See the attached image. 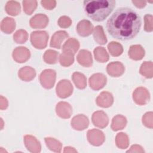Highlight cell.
Masks as SVG:
<instances>
[{
    "label": "cell",
    "instance_id": "7bdbcfd3",
    "mask_svg": "<svg viewBox=\"0 0 153 153\" xmlns=\"http://www.w3.org/2000/svg\"><path fill=\"white\" fill-rule=\"evenodd\" d=\"M132 3L137 8H142L145 7L146 1H132Z\"/></svg>",
    "mask_w": 153,
    "mask_h": 153
},
{
    "label": "cell",
    "instance_id": "1f68e13d",
    "mask_svg": "<svg viewBox=\"0 0 153 153\" xmlns=\"http://www.w3.org/2000/svg\"><path fill=\"white\" fill-rule=\"evenodd\" d=\"M45 142L47 147L51 151L56 152H60L62 150V145L59 140L54 138L47 137L44 139Z\"/></svg>",
    "mask_w": 153,
    "mask_h": 153
},
{
    "label": "cell",
    "instance_id": "30bf717a",
    "mask_svg": "<svg viewBox=\"0 0 153 153\" xmlns=\"http://www.w3.org/2000/svg\"><path fill=\"white\" fill-rule=\"evenodd\" d=\"M71 124L74 129L81 131L88 127L89 120L85 115L83 114H78L72 118L71 121Z\"/></svg>",
    "mask_w": 153,
    "mask_h": 153
},
{
    "label": "cell",
    "instance_id": "8d00e7d4",
    "mask_svg": "<svg viewBox=\"0 0 153 153\" xmlns=\"http://www.w3.org/2000/svg\"><path fill=\"white\" fill-rule=\"evenodd\" d=\"M153 113L152 112H146L142 117V123L148 128H152L153 127Z\"/></svg>",
    "mask_w": 153,
    "mask_h": 153
},
{
    "label": "cell",
    "instance_id": "ee69618b",
    "mask_svg": "<svg viewBox=\"0 0 153 153\" xmlns=\"http://www.w3.org/2000/svg\"><path fill=\"white\" fill-rule=\"evenodd\" d=\"M77 151L75 148L71 146H66L64 148L63 152H76Z\"/></svg>",
    "mask_w": 153,
    "mask_h": 153
},
{
    "label": "cell",
    "instance_id": "5b68a950",
    "mask_svg": "<svg viewBox=\"0 0 153 153\" xmlns=\"http://www.w3.org/2000/svg\"><path fill=\"white\" fill-rule=\"evenodd\" d=\"M56 94L62 99L70 96L73 92V86L68 79L60 80L57 84L56 88Z\"/></svg>",
    "mask_w": 153,
    "mask_h": 153
},
{
    "label": "cell",
    "instance_id": "7a4b0ae2",
    "mask_svg": "<svg viewBox=\"0 0 153 153\" xmlns=\"http://www.w3.org/2000/svg\"><path fill=\"white\" fill-rule=\"evenodd\" d=\"M83 5L84 11L88 17L96 22H102L106 19L113 11L115 1H84Z\"/></svg>",
    "mask_w": 153,
    "mask_h": 153
},
{
    "label": "cell",
    "instance_id": "9c48e42d",
    "mask_svg": "<svg viewBox=\"0 0 153 153\" xmlns=\"http://www.w3.org/2000/svg\"><path fill=\"white\" fill-rule=\"evenodd\" d=\"M91 120L94 126L100 128L106 127L109 123L108 115L102 111L94 112L92 115Z\"/></svg>",
    "mask_w": 153,
    "mask_h": 153
},
{
    "label": "cell",
    "instance_id": "f546056e",
    "mask_svg": "<svg viewBox=\"0 0 153 153\" xmlns=\"http://www.w3.org/2000/svg\"><path fill=\"white\" fill-rule=\"evenodd\" d=\"M129 138L128 136L123 132L119 133L115 137L116 145L120 149H126L129 145Z\"/></svg>",
    "mask_w": 153,
    "mask_h": 153
},
{
    "label": "cell",
    "instance_id": "60d3db41",
    "mask_svg": "<svg viewBox=\"0 0 153 153\" xmlns=\"http://www.w3.org/2000/svg\"><path fill=\"white\" fill-rule=\"evenodd\" d=\"M145 151L143 148L139 145H132L130 149L127 151V152H137V153H143Z\"/></svg>",
    "mask_w": 153,
    "mask_h": 153
},
{
    "label": "cell",
    "instance_id": "ac0fdd59",
    "mask_svg": "<svg viewBox=\"0 0 153 153\" xmlns=\"http://www.w3.org/2000/svg\"><path fill=\"white\" fill-rule=\"evenodd\" d=\"M68 33L65 30H59L56 32L52 36L50 41V47L60 48L63 41L68 37Z\"/></svg>",
    "mask_w": 153,
    "mask_h": 153
},
{
    "label": "cell",
    "instance_id": "d6a6232c",
    "mask_svg": "<svg viewBox=\"0 0 153 153\" xmlns=\"http://www.w3.org/2000/svg\"><path fill=\"white\" fill-rule=\"evenodd\" d=\"M108 49L112 56L117 57L120 56L123 52V48L119 42L112 41L108 45Z\"/></svg>",
    "mask_w": 153,
    "mask_h": 153
},
{
    "label": "cell",
    "instance_id": "b9f144b4",
    "mask_svg": "<svg viewBox=\"0 0 153 153\" xmlns=\"http://www.w3.org/2000/svg\"><path fill=\"white\" fill-rule=\"evenodd\" d=\"M8 103L7 99L2 96H0V109L1 110L6 109L8 107Z\"/></svg>",
    "mask_w": 153,
    "mask_h": 153
},
{
    "label": "cell",
    "instance_id": "8fae6325",
    "mask_svg": "<svg viewBox=\"0 0 153 153\" xmlns=\"http://www.w3.org/2000/svg\"><path fill=\"white\" fill-rule=\"evenodd\" d=\"M13 58L17 63L26 62L30 56V53L28 48L25 47H16L13 51Z\"/></svg>",
    "mask_w": 153,
    "mask_h": 153
},
{
    "label": "cell",
    "instance_id": "e0dca14e",
    "mask_svg": "<svg viewBox=\"0 0 153 153\" xmlns=\"http://www.w3.org/2000/svg\"><path fill=\"white\" fill-rule=\"evenodd\" d=\"M93 30V26L88 20H82L79 22L76 26V31L79 35L85 37L89 36Z\"/></svg>",
    "mask_w": 153,
    "mask_h": 153
},
{
    "label": "cell",
    "instance_id": "4dcf8cb0",
    "mask_svg": "<svg viewBox=\"0 0 153 153\" xmlns=\"http://www.w3.org/2000/svg\"><path fill=\"white\" fill-rule=\"evenodd\" d=\"M139 72L146 78H152L153 76L152 62L149 61L142 63L139 69Z\"/></svg>",
    "mask_w": 153,
    "mask_h": 153
},
{
    "label": "cell",
    "instance_id": "f6af8a7d",
    "mask_svg": "<svg viewBox=\"0 0 153 153\" xmlns=\"http://www.w3.org/2000/svg\"><path fill=\"white\" fill-rule=\"evenodd\" d=\"M1 121H2V127H1V129L2 128V126H3V121H2V118H1Z\"/></svg>",
    "mask_w": 153,
    "mask_h": 153
},
{
    "label": "cell",
    "instance_id": "ffe728a7",
    "mask_svg": "<svg viewBox=\"0 0 153 153\" xmlns=\"http://www.w3.org/2000/svg\"><path fill=\"white\" fill-rule=\"evenodd\" d=\"M19 77L24 81H30L36 76L35 70L30 66L22 68L18 72Z\"/></svg>",
    "mask_w": 153,
    "mask_h": 153
},
{
    "label": "cell",
    "instance_id": "d6986e66",
    "mask_svg": "<svg viewBox=\"0 0 153 153\" xmlns=\"http://www.w3.org/2000/svg\"><path fill=\"white\" fill-rule=\"evenodd\" d=\"M76 59L79 65L84 67H90L93 64V59L91 53L86 50H81L79 51Z\"/></svg>",
    "mask_w": 153,
    "mask_h": 153
},
{
    "label": "cell",
    "instance_id": "cb8c5ba5",
    "mask_svg": "<svg viewBox=\"0 0 153 153\" xmlns=\"http://www.w3.org/2000/svg\"><path fill=\"white\" fill-rule=\"evenodd\" d=\"M79 48V41L75 38H69L62 46L63 51H68L75 54Z\"/></svg>",
    "mask_w": 153,
    "mask_h": 153
},
{
    "label": "cell",
    "instance_id": "f35d334b",
    "mask_svg": "<svg viewBox=\"0 0 153 153\" xmlns=\"http://www.w3.org/2000/svg\"><path fill=\"white\" fill-rule=\"evenodd\" d=\"M72 24L71 19L66 16H61L58 20V25L62 28H68Z\"/></svg>",
    "mask_w": 153,
    "mask_h": 153
},
{
    "label": "cell",
    "instance_id": "9a60e30c",
    "mask_svg": "<svg viewBox=\"0 0 153 153\" xmlns=\"http://www.w3.org/2000/svg\"><path fill=\"white\" fill-rule=\"evenodd\" d=\"M125 71L124 66L119 62L109 63L106 67L107 73L112 77H118L122 75Z\"/></svg>",
    "mask_w": 153,
    "mask_h": 153
},
{
    "label": "cell",
    "instance_id": "603a6c76",
    "mask_svg": "<svg viewBox=\"0 0 153 153\" xmlns=\"http://www.w3.org/2000/svg\"><path fill=\"white\" fill-rule=\"evenodd\" d=\"M16 28V22L14 19L11 17H5L1 22V29L7 34L12 33Z\"/></svg>",
    "mask_w": 153,
    "mask_h": 153
},
{
    "label": "cell",
    "instance_id": "ab89813d",
    "mask_svg": "<svg viewBox=\"0 0 153 153\" xmlns=\"http://www.w3.org/2000/svg\"><path fill=\"white\" fill-rule=\"evenodd\" d=\"M41 4L42 6L46 10H51L53 9L56 5V1H47L44 0L41 1Z\"/></svg>",
    "mask_w": 153,
    "mask_h": 153
},
{
    "label": "cell",
    "instance_id": "7c38bea8",
    "mask_svg": "<svg viewBox=\"0 0 153 153\" xmlns=\"http://www.w3.org/2000/svg\"><path fill=\"white\" fill-rule=\"evenodd\" d=\"M24 143L29 151L33 153L40 152L41 146L40 142L35 136L25 135L24 136Z\"/></svg>",
    "mask_w": 153,
    "mask_h": 153
},
{
    "label": "cell",
    "instance_id": "836d02e7",
    "mask_svg": "<svg viewBox=\"0 0 153 153\" xmlns=\"http://www.w3.org/2000/svg\"><path fill=\"white\" fill-rule=\"evenodd\" d=\"M59 53L55 50H47L43 56V59L44 62L48 64H55L58 59Z\"/></svg>",
    "mask_w": 153,
    "mask_h": 153
},
{
    "label": "cell",
    "instance_id": "7402d4cb",
    "mask_svg": "<svg viewBox=\"0 0 153 153\" xmlns=\"http://www.w3.org/2000/svg\"><path fill=\"white\" fill-rule=\"evenodd\" d=\"M126 118L122 115H117L113 117L111 123V128L114 131L123 130L127 124Z\"/></svg>",
    "mask_w": 153,
    "mask_h": 153
},
{
    "label": "cell",
    "instance_id": "8992f818",
    "mask_svg": "<svg viewBox=\"0 0 153 153\" xmlns=\"http://www.w3.org/2000/svg\"><path fill=\"white\" fill-rule=\"evenodd\" d=\"M133 99L137 105H145L150 100L149 92L145 87H137L133 93Z\"/></svg>",
    "mask_w": 153,
    "mask_h": 153
},
{
    "label": "cell",
    "instance_id": "5bb4252c",
    "mask_svg": "<svg viewBox=\"0 0 153 153\" xmlns=\"http://www.w3.org/2000/svg\"><path fill=\"white\" fill-rule=\"evenodd\" d=\"M57 115L62 118H69L72 113V108L71 105L66 102H60L56 106Z\"/></svg>",
    "mask_w": 153,
    "mask_h": 153
},
{
    "label": "cell",
    "instance_id": "ba28073f",
    "mask_svg": "<svg viewBox=\"0 0 153 153\" xmlns=\"http://www.w3.org/2000/svg\"><path fill=\"white\" fill-rule=\"evenodd\" d=\"M106 76L101 73H96L92 75L89 78V85L94 90L102 89L106 84Z\"/></svg>",
    "mask_w": 153,
    "mask_h": 153
},
{
    "label": "cell",
    "instance_id": "277c9868",
    "mask_svg": "<svg viewBox=\"0 0 153 153\" xmlns=\"http://www.w3.org/2000/svg\"><path fill=\"white\" fill-rule=\"evenodd\" d=\"M56 78V73L54 70L48 69L44 70L39 75V81L42 86L46 89L53 87Z\"/></svg>",
    "mask_w": 153,
    "mask_h": 153
},
{
    "label": "cell",
    "instance_id": "d590c367",
    "mask_svg": "<svg viewBox=\"0 0 153 153\" xmlns=\"http://www.w3.org/2000/svg\"><path fill=\"white\" fill-rule=\"evenodd\" d=\"M22 3H23V11L27 15L32 14L37 7L36 1L25 0L22 2Z\"/></svg>",
    "mask_w": 153,
    "mask_h": 153
},
{
    "label": "cell",
    "instance_id": "52a82bcc",
    "mask_svg": "<svg viewBox=\"0 0 153 153\" xmlns=\"http://www.w3.org/2000/svg\"><path fill=\"white\" fill-rule=\"evenodd\" d=\"M87 139L90 144L98 146L103 143L105 136L101 130L94 128L87 131Z\"/></svg>",
    "mask_w": 153,
    "mask_h": 153
},
{
    "label": "cell",
    "instance_id": "f1b7e54d",
    "mask_svg": "<svg viewBox=\"0 0 153 153\" xmlns=\"http://www.w3.org/2000/svg\"><path fill=\"white\" fill-rule=\"evenodd\" d=\"M74 62V54L71 52L63 51L60 55L59 62L60 65L65 67H68L73 64Z\"/></svg>",
    "mask_w": 153,
    "mask_h": 153
},
{
    "label": "cell",
    "instance_id": "2e32d148",
    "mask_svg": "<svg viewBox=\"0 0 153 153\" xmlns=\"http://www.w3.org/2000/svg\"><path fill=\"white\" fill-rule=\"evenodd\" d=\"M96 104L102 108H109L114 102L112 94L108 91L102 92L96 98Z\"/></svg>",
    "mask_w": 153,
    "mask_h": 153
},
{
    "label": "cell",
    "instance_id": "44dd1931",
    "mask_svg": "<svg viewBox=\"0 0 153 153\" xmlns=\"http://www.w3.org/2000/svg\"><path fill=\"white\" fill-rule=\"evenodd\" d=\"M145 50L140 45H132L130 46L128 54L130 59L134 60H140L145 56Z\"/></svg>",
    "mask_w": 153,
    "mask_h": 153
},
{
    "label": "cell",
    "instance_id": "74e56055",
    "mask_svg": "<svg viewBox=\"0 0 153 153\" xmlns=\"http://www.w3.org/2000/svg\"><path fill=\"white\" fill-rule=\"evenodd\" d=\"M144 29L146 32H152L153 30V17L151 14H146L144 17Z\"/></svg>",
    "mask_w": 153,
    "mask_h": 153
},
{
    "label": "cell",
    "instance_id": "4fadbf2b",
    "mask_svg": "<svg viewBox=\"0 0 153 153\" xmlns=\"http://www.w3.org/2000/svg\"><path fill=\"white\" fill-rule=\"evenodd\" d=\"M48 17L44 14H37L33 16L29 22L30 26L34 29H42L48 23Z\"/></svg>",
    "mask_w": 153,
    "mask_h": 153
},
{
    "label": "cell",
    "instance_id": "e575fe53",
    "mask_svg": "<svg viewBox=\"0 0 153 153\" xmlns=\"http://www.w3.org/2000/svg\"><path fill=\"white\" fill-rule=\"evenodd\" d=\"M28 39L27 32L23 29L17 30L13 35V39L17 44H23Z\"/></svg>",
    "mask_w": 153,
    "mask_h": 153
},
{
    "label": "cell",
    "instance_id": "484cf974",
    "mask_svg": "<svg viewBox=\"0 0 153 153\" xmlns=\"http://www.w3.org/2000/svg\"><path fill=\"white\" fill-rule=\"evenodd\" d=\"M72 79L75 86L79 89H84L87 86V78L85 76L80 72H75L72 75Z\"/></svg>",
    "mask_w": 153,
    "mask_h": 153
},
{
    "label": "cell",
    "instance_id": "6da1fadb",
    "mask_svg": "<svg viewBox=\"0 0 153 153\" xmlns=\"http://www.w3.org/2000/svg\"><path fill=\"white\" fill-rule=\"evenodd\" d=\"M141 23L140 17L136 11L127 7H121L117 9L108 19L106 27L113 38L126 41L137 35Z\"/></svg>",
    "mask_w": 153,
    "mask_h": 153
},
{
    "label": "cell",
    "instance_id": "4316f807",
    "mask_svg": "<svg viewBox=\"0 0 153 153\" xmlns=\"http://www.w3.org/2000/svg\"><path fill=\"white\" fill-rule=\"evenodd\" d=\"M93 37L94 41L99 44L104 45L107 42L106 36L102 26L98 25L95 27L93 30Z\"/></svg>",
    "mask_w": 153,
    "mask_h": 153
},
{
    "label": "cell",
    "instance_id": "d4e9b609",
    "mask_svg": "<svg viewBox=\"0 0 153 153\" xmlns=\"http://www.w3.org/2000/svg\"><path fill=\"white\" fill-rule=\"evenodd\" d=\"M5 10L7 13L12 16H17L21 10L20 3L15 1H8L5 5Z\"/></svg>",
    "mask_w": 153,
    "mask_h": 153
},
{
    "label": "cell",
    "instance_id": "83f0119b",
    "mask_svg": "<svg viewBox=\"0 0 153 153\" xmlns=\"http://www.w3.org/2000/svg\"><path fill=\"white\" fill-rule=\"evenodd\" d=\"M94 56L95 60L100 63H105L109 60V54L105 48L97 47L94 50Z\"/></svg>",
    "mask_w": 153,
    "mask_h": 153
},
{
    "label": "cell",
    "instance_id": "3957f363",
    "mask_svg": "<svg viewBox=\"0 0 153 153\" xmlns=\"http://www.w3.org/2000/svg\"><path fill=\"white\" fill-rule=\"evenodd\" d=\"M48 34L46 31L37 30L32 32L30 34V42L32 45L37 49H44L47 45Z\"/></svg>",
    "mask_w": 153,
    "mask_h": 153
}]
</instances>
